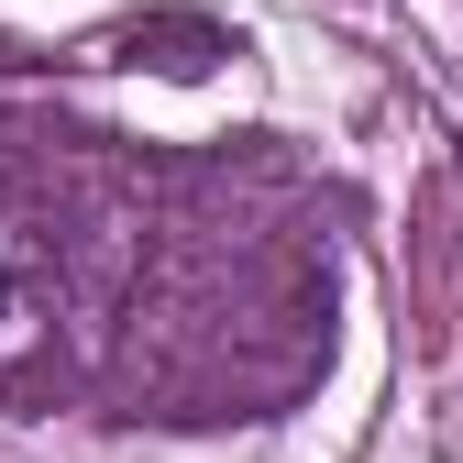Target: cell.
Returning <instances> with one entry per match:
<instances>
[{
	"label": "cell",
	"instance_id": "1",
	"mask_svg": "<svg viewBox=\"0 0 463 463\" xmlns=\"http://www.w3.org/2000/svg\"><path fill=\"white\" fill-rule=\"evenodd\" d=\"M0 320H12V276H0Z\"/></svg>",
	"mask_w": 463,
	"mask_h": 463
}]
</instances>
